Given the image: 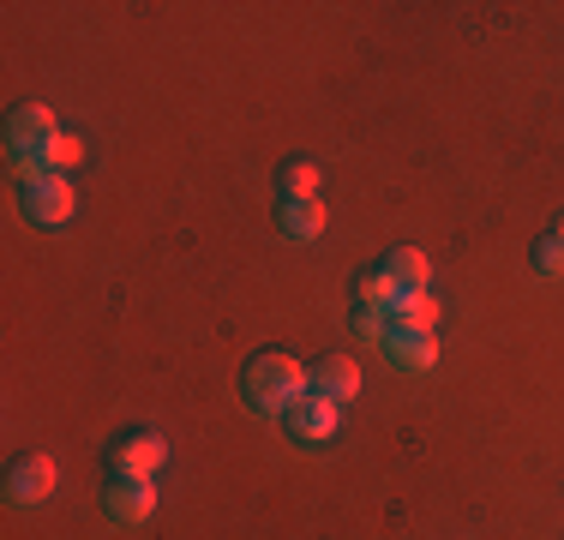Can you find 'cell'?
Returning a JSON list of instances; mask_svg holds the SVG:
<instances>
[{
    "label": "cell",
    "instance_id": "14",
    "mask_svg": "<svg viewBox=\"0 0 564 540\" xmlns=\"http://www.w3.org/2000/svg\"><path fill=\"white\" fill-rule=\"evenodd\" d=\"M276 186H282V198H318V169L313 162H289Z\"/></svg>",
    "mask_w": 564,
    "mask_h": 540
},
{
    "label": "cell",
    "instance_id": "10",
    "mask_svg": "<svg viewBox=\"0 0 564 540\" xmlns=\"http://www.w3.org/2000/svg\"><path fill=\"white\" fill-rule=\"evenodd\" d=\"M276 228L289 240H318L325 235V198H276Z\"/></svg>",
    "mask_w": 564,
    "mask_h": 540
},
{
    "label": "cell",
    "instance_id": "8",
    "mask_svg": "<svg viewBox=\"0 0 564 540\" xmlns=\"http://www.w3.org/2000/svg\"><path fill=\"white\" fill-rule=\"evenodd\" d=\"M55 463L48 456H19V463L7 468V498L12 505H43L48 493H55Z\"/></svg>",
    "mask_w": 564,
    "mask_h": 540
},
{
    "label": "cell",
    "instance_id": "15",
    "mask_svg": "<svg viewBox=\"0 0 564 540\" xmlns=\"http://www.w3.org/2000/svg\"><path fill=\"white\" fill-rule=\"evenodd\" d=\"M534 264H541V277H564V228L534 240Z\"/></svg>",
    "mask_w": 564,
    "mask_h": 540
},
{
    "label": "cell",
    "instance_id": "6",
    "mask_svg": "<svg viewBox=\"0 0 564 540\" xmlns=\"http://www.w3.org/2000/svg\"><path fill=\"white\" fill-rule=\"evenodd\" d=\"M102 505H109V517L120 522V529H132V522H144V517L156 510V486L139 480V475H109Z\"/></svg>",
    "mask_w": 564,
    "mask_h": 540
},
{
    "label": "cell",
    "instance_id": "4",
    "mask_svg": "<svg viewBox=\"0 0 564 540\" xmlns=\"http://www.w3.org/2000/svg\"><path fill=\"white\" fill-rule=\"evenodd\" d=\"M276 421H282V432H289L294 444H325L330 432H337V402H325V397H313V390H306V397L289 402Z\"/></svg>",
    "mask_w": 564,
    "mask_h": 540
},
{
    "label": "cell",
    "instance_id": "16",
    "mask_svg": "<svg viewBox=\"0 0 564 540\" xmlns=\"http://www.w3.org/2000/svg\"><path fill=\"white\" fill-rule=\"evenodd\" d=\"M73 162H85V139H73V132H61V144H55V156H48V169H73Z\"/></svg>",
    "mask_w": 564,
    "mask_h": 540
},
{
    "label": "cell",
    "instance_id": "2",
    "mask_svg": "<svg viewBox=\"0 0 564 540\" xmlns=\"http://www.w3.org/2000/svg\"><path fill=\"white\" fill-rule=\"evenodd\" d=\"M55 144H61V127H55V115H48L43 102L12 108V120H7V156L19 162L24 174H48Z\"/></svg>",
    "mask_w": 564,
    "mask_h": 540
},
{
    "label": "cell",
    "instance_id": "9",
    "mask_svg": "<svg viewBox=\"0 0 564 540\" xmlns=\"http://www.w3.org/2000/svg\"><path fill=\"white\" fill-rule=\"evenodd\" d=\"M306 385H313V397H325V402H337V409H343V402L360 397V367L348 355H325L313 372H306Z\"/></svg>",
    "mask_w": 564,
    "mask_h": 540
},
{
    "label": "cell",
    "instance_id": "11",
    "mask_svg": "<svg viewBox=\"0 0 564 540\" xmlns=\"http://www.w3.org/2000/svg\"><path fill=\"white\" fill-rule=\"evenodd\" d=\"M384 277H391L402 294H414V289H426V277H433V259H426L421 247H397L391 259H384Z\"/></svg>",
    "mask_w": 564,
    "mask_h": 540
},
{
    "label": "cell",
    "instance_id": "13",
    "mask_svg": "<svg viewBox=\"0 0 564 540\" xmlns=\"http://www.w3.org/2000/svg\"><path fill=\"white\" fill-rule=\"evenodd\" d=\"M433 318H438V301H433L426 289L402 294V301H397V313H391V324H409V331H433Z\"/></svg>",
    "mask_w": 564,
    "mask_h": 540
},
{
    "label": "cell",
    "instance_id": "1",
    "mask_svg": "<svg viewBox=\"0 0 564 540\" xmlns=\"http://www.w3.org/2000/svg\"><path fill=\"white\" fill-rule=\"evenodd\" d=\"M306 367L294 355H252L247 360V372H240V397H247V409H259V414H282L289 402H301L306 397Z\"/></svg>",
    "mask_w": 564,
    "mask_h": 540
},
{
    "label": "cell",
    "instance_id": "3",
    "mask_svg": "<svg viewBox=\"0 0 564 540\" xmlns=\"http://www.w3.org/2000/svg\"><path fill=\"white\" fill-rule=\"evenodd\" d=\"M78 205V193H73V181L66 174H24V193H19V210H24V223H36V228H61L66 216H73Z\"/></svg>",
    "mask_w": 564,
    "mask_h": 540
},
{
    "label": "cell",
    "instance_id": "5",
    "mask_svg": "<svg viewBox=\"0 0 564 540\" xmlns=\"http://www.w3.org/2000/svg\"><path fill=\"white\" fill-rule=\"evenodd\" d=\"M169 463V444H163V432H127V439L115 444V456H109V468L115 475H139V480H151L156 468Z\"/></svg>",
    "mask_w": 564,
    "mask_h": 540
},
{
    "label": "cell",
    "instance_id": "12",
    "mask_svg": "<svg viewBox=\"0 0 564 540\" xmlns=\"http://www.w3.org/2000/svg\"><path fill=\"white\" fill-rule=\"evenodd\" d=\"M355 294H360V306H372V313H384V318H391V313H397V301H402V289H397L391 277H384V270L360 277V282H355Z\"/></svg>",
    "mask_w": 564,
    "mask_h": 540
},
{
    "label": "cell",
    "instance_id": "17",
    "mask_svg": "<svg viewBox=\"0 0 564 540\" xmlns=\"http://www.w3.org/2000/svg\"><path fill=\"white\" fill-rule=\"evenodd\" d=\"M355 331H360V336H372V343H384L391 318H384V313H372V306H355Z\"/></svg>",
    "mask_w": 564,
    "mask_h": 540
},
{
    "label": "cell",
    "instance_id": "7",
    "mask_svg": "<svg viewBox=\"0 0 564 540\" xmlns=\"http://www.w3.org/2000/svg\"><path fill=\"white\" fill-rule=\"evenodd\" d=\"M379 348H384V360H391V367H402V372H426V367L438 360L433 331H409V324H391Z\"/></svg>",
    "mask_w": 564,
    "mask_h": 540
}]
</instances>
